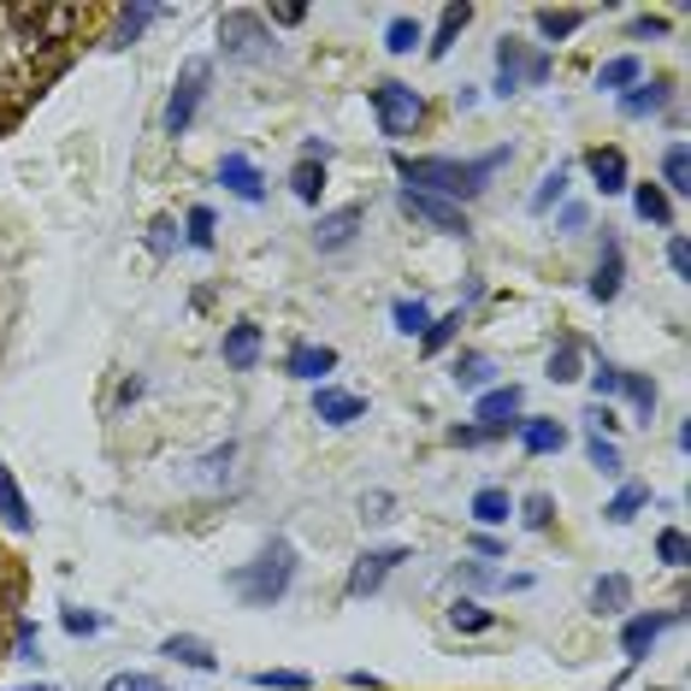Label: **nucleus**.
Segmentation results:
<instances>
[{
  "label": "nucleus",
  "mask_w": 691,
  "mask_h": 691,
  "mask_svg": "<svg viewBox=\"0 0 691 691\" xmlns=\"http://www.w3.org/2000/svg\"><path fill=\"white\" fill-rule=\"evenodd\" d=\"M503 166H509V148H491V154H479V160H408V154H396V178H402L408 189L456 201V207L473 201Z\"/></svg>",
  "instance_id": "f257e3e1"
},
{
  "label": "nucleus",
  "mask_w": 691,
  "mask_h": 691,
  "mask_svg": "<svg viewBox=\"0 0 691 691\" xmlns=\"http://www.w3.org/2000/svg\"><path fill=\"white\" fill-rule=\"evenodd\" d=\"M290 585H296V549H290L284 538H272L261 549V562H249V567H237L231 574V591L249 603V609H272Z\"/></svg>",
  "instance_id": "f03ea898"
},
{
  "label": "nucleus",
  "mask_w": 691,
  "mask_h": 691,
  "mask_svg": "<svg viewBox=\"0 0 691 691\" xmlns=\"http://www.w3.org/2000/svg\"><path fill=\"white\" fill-rule=\"evenodd\" d=\"M373 113H378V130L390 136V143H402V136H413V125L426 118V101L420 90H408V83H378L373 90Z\"/></svg>",
  "instance_id": "7ed1b4c3"
},
{
  "label": "nucleus",
  "mask_w": 691,
  "mask_h": 691,
  "mask_svg": "<svg viewBox=\"0 0 691 691\" xmlns=\"http://www.w3.org/2000/svg\"><path fill=\"white\" fill-rule=\"evenodd\" d=\"M219 42H224V60H272V30L261 12H224Z\"/></svg>",
  "instance_id": "20e7f679"
},
{
  "label": "nucleus",
  "mask_w": 691,
  "mask_h": 691,
  "mask_svg": "<svg viewBox=\"0 0 691 691\" xmlns=\"http://www.w3.org/2000/svg\"><path fill=\"white\" fill-rule=\"evenodd\" d=\"M207 72H213L207 60H189L184 65L178 90H171V101H166V136H184L189 125H196V107H201V95H207Z\"/></svg>",
  "instance_id": "39448f33"
},
{
  "label": "nucleus",
  "mask_w": 691,
  "mask_h": 691,
  "mask_svg": "<svg viewBox=\"0 0 691 691\" xmlns=\"http://www.w3.org/2000/svg\"><path fill=\"white\" fill-rule=\"evenodd\" d=\"M396 207H402L408 219L431 224V231H443V237H473V224H468V213H461L456 201H438V196H420V189H402V196H396Z\"/></svg>",
  "instance_id": "423d86ee"
},
{
  "label": "nucleus",
  "mask_w": 691,
  "mask_h": 691,
  "mask_svg": "<svg viewBox=\"0 0 691 691\" xmlns=\"http://www.w3.org/2000/svg\"><path fill=\"white\" fill-rule=\"evenodd\" d=\"M685 609H656V615H632L627 627H620V650H627V662H645L650 645L662 638L668 627H680Z\"/></svg>",
  "instance_id": "0eeeda50"
},
{
  "label": "nucleus",
  "mask_w": 691,
  "mask_h": 691,
  "mask_svg": "<svg viewBox=\"0 0 691 691\" xmlns=\"http://www.w3.org/2000/svg\"><path fill=\"white\" fill-rule=\"evenodd\" d=\"M360 224H367V207H360V201L337 207V213H325V219H320V231H314L320 254H337V249H349L355 237H360Z\"/></svg>",
  "instance_id": "6e6552de"
},
{
  "label": "nucleus",
  "mask_w": 691,
  "mask_h": 691,
  "mask_svg": "<svg viewBox=\"0 0 691 691\" xmlns=\"http://www.w3.org/2000/svg\"><path fill=\"white\" fill-rule=\"evenodd\" d=\"M514 413H521V385H496V390H479V402H473V420L485 426V431H503L514 426Z\"/></svg>",
  "instance_id": "1a4fd4ad"
},
{
  "label": "nucleus",
  "mask_w": 691,
  "mask_h": 691,
  "mask_svg": "<svg viewBox=\"0 0 691 691\" xmlns=\"http://www.w3.org/2000/svg\"><path fill=\"white\" fill-rule=\"evenodd\" d=\"M408 562V549L402 544H390V549H367V556L355 562V574H349V597H373L378 585H385L390 567H402Z\"/></svg>",
  "instance_id": "9d476101"
},
{
  "label": "nucleus",
  "mask_w": 691,
  "mask_h": 691,
  "mask_svg": "<svg viewBox=\"0 0 691 691\" xmlns=\"http://www.w3.org/2000/svg\"><path fill=\"white\" fill-rule=\"evenodd\" d=\"M219 184L231 189L237 201H266V178L254 171L249 154H224V160H219Z\"/></svg>",
  "instance_id": "9b49d317"
},
{
  "label": "nucleus",
  "mask_w": 691,
  "mask_h": 691,
  "mask_svg": "<svg viewBox=\"0 0 691 691\" xmlns=\"http://www.w3.org/2000/svg\"><path fill=\"white\" fill-rule=\"evenodd\" d=\"M314 413L325 426H355L360 413H367V396H355V390H332V385H320L314 390Z\"/></svg>",
  "instance_id": "f8f14e48"
},
{
  "label": "nucleus",
  "mask_w": 691,
  "mask_h": 691,
  "mask_svg": "<svg viewBox=\"0 0 691 691\" xmlns=\"http://www.w3.org/2000/svg\"><path fill=\"white\" fill-rule=\"evenodd\" d=\"M254 360H261V325H254V320H237L231 332H224V367L249 373Z\"/></svg>",
  "instance_id": "ddd939ff"
},
{
  "label": "nucleus",
  "mask_w": 691,
  "mask_h": 691,
  "mask_svg": "<svg viewBox=\"0 0 691 691\" xmlns=\"http://www.w3.org/2000/svg\"><path fill=\"white\" fill-rule=\"evenodd\" d=\"M585 166H591V178H597L603 196H620V189H627V154H620V148H591V154H585Z\"/></svg>",
  "instance_id": "4468645a"
},
{
  "label": "nucleus",
  "mask_w": 691,
  "mask_h": 691,
  "mask_svg": "<svg viewBox=\"0 0 691 691\" xmlns=\"http://www.w3.org/2000/svg\"><path fill=\"white\" fill-rule=\"evenodd\" d=\"M514 431H521L526 456H556V449L567 443V426L562 420H514Z\"/></svg>",
  "instance_id": "2eb2a0df"
},
{
  "label": "nucleus",
  "mask_w": 691,
  "mask_h": 691,
  "mask_svg": "<svg viewBox=\"0 0 691 691\" xmlns=\"http://www.w3.org/2000/svg\"><path fill=\"white\" fill-rule=\"evenodd\" d=\"M620 279H627V266H620V243H615V237H603V261L591 272V296L597 302H615L620 296Z\"/></svg>",
  "instance_id": "dca6fc26"
},
{
  "label": "nucleus",
  "mask_w": 691,
  "mask_h": 691,
  "mask_svg": "<svg viewBox=\"0 0 691 691\" xmlns=\"http://www.w3.org/2000/svg\"><path fill=\"white\" fill-rule=\"evenodd\" d=\"M521 83H526V48L514 36H503L496 42V95H514Z\"/></svg>",
  "instance_id": "f3484780"
},
{
  "label": "nucleus",
  "mask_w": 691,
  "mask_h": 691,
  "mask_svg": "<svg viewBox=\"0 0 691 691\" xmlns=\"http://www.w3.org/2000/svg\"><path fill=\"white\" fill-rule=\"evenodd\" d=\"M160 656H171V662H184V668H196V673H213L219 668V656L201 645V638H189V632H171L166 645H160Z\"/></svg>",
  "instance_id": "a211bd4d"
},
{
  "label": "nucleus",
  "mask_w": 691,
  "mask_h": 691,
  "mask_svg": "<svg viewBox=\"0 0 691 691\" xmlns=\"http://www.w3.org/2000/svg\"><path fill=\"white\" fill-rule=\"evenodd\" d=\"M662 107H668V83L662 77L632 83V90L620 95V113H627V118H650V113H662Z\"/></svg>",
  "instance_id": "6ab92c4d"
},
{
  "label": "nucleus",
  "mask_w": 691,
  "mask_h": 691,
  "mask_svg": "<svg viewBox=\"0 0 691 691\" xmlns=\"http://www.w3.org/2000/svg\"><path fill=\"white\" fill-rule=\"evenodd\" d=\"M284 367H290V378H320V373L337 367V349H325V343H296Z\"/></svg>",
  "instance_id": "aec40b11"
},
{
  "label": "nucleus",
  "mask_w": 691,
  "mask_h": 691,
  "mask_svg": "<svg viewBox=\"0 0 691 691\" xmlns=\"http://www.w3.org/2000/svg\"><path fill=\"white\" fill-rule=\"evenodd\" d=\"M0 526H12V532H30V509H24V491H19V479L7 473V461H0Z\"/></svg>",
  "instance_id": "412c9836"
},
{
  "label": "nucleus",
  "mask_w": 691,
  "mask_h": 691,
  "mask_svg": "<svg viewBox=\"0 0 691 691\" xmlns=\"http://www.w3.org/2000/svg\"><path fill=\"white\" fill-rule=\"evenodd\" d=\"M632 603V579L627 574H603L597 585H591V609L597 615H620Z\"/></svg>",
  "instance_id": "4be33fe9"
},
{
  "label": "nucleus",
  "mask_w": 691,
  "mask_h": 691,
  "mask_svg": "<svg viewBox=\"0 0 691 691\" xmlns=\"http://www.w3.org/2000/svg\"><path fill=\"white\" fill-rule=\"evenodd\" d=\"M632 83H645V65H638V54H620V60H609L597 72V90H615V95H627Z\"/></svg>",
  "instance_id": "5701e85b"
},
{
  "label": "nucleus",
  "mask_w": 691,
  "mask_h": 691,
  "mask_svg": "<svg viewBox=\"0 0 691 691\" xmlns=\"http://www.w3.org/2000/svg\"><path fill=\"white\" fill-rule=\"evenodd\" d=\"M509 514H514V503H509V491H503V485L473 491V521H479V526H503Z\"/></svg>",
  "instance_id": "b1692460"
},
{
  "label": "nucleus",
  "mask_w": 691,
  "mask_h": 691,
  "mask_svg": "<svg viewBox=\"0 0 691 691\" xmlns=\"http://www.w3.org/2000/svg\"><path fill=\"white\" fill-rule=\"evenodd\" d=\"M632 207H638V219H650V224H668L673 219V201H668L662 184H638L632 189Z\"/></svg>",
  "instance_id": "393cba45"
},
{
  "label": "nucleus",
  "mask_w": 691,
  "mask_h": 691,
  "mask_svg": "<svg viewBox=\"0 0 691 691\" xmlns=\"http://www.w3.org/2000/svg\"><path fill=\"white\" fill-rule=\"evenodd\" d=\"M662 184H668V196H691V160H685V143H668V154H662Z\"/></svg>",
  "instance_id": "a878e982"
},
{
  "label": "nucleus",
  "mask_w": 691,
  "mask_h": 691,
  "mask_svg": "<svg viewBox=\"0 0 691 691\" xmlns=\"http://www.w3.org/2000/svg\"><path fill=\"white\" fill-rule=\"evenodd\" d=\"M290 189H296V201L320 207V196H325V166H320V160H296V171H290Z\"/></svg>",
  "instance_id": "bb28decb"
},
{
  "label": "nucleus",
  "mask_w": 691,
  "mask_h": 691,
  "mask_svg": "<svg viewBox=\"0 0 691 691\" xmlns=\"http://www.w3.org/2000/svg\"><path fill=\"white\" fill-rule=\"evenodd\" d=\"M468 19H473V7H443V24H438V36H431V60H443L449 48H456V36L468 30Z\"/></svg>",
  "instance_id": "cd10ccee"
},
{
  "label": "nucleus",
  "mask_w": 691,
  "mask_h": 691,
  "mask_svg": "<svg viewBox=\"0 0 691 691\" xmlns=\"http://www.w3.org/2000/svg\"><path fill=\"white\" fill-rule=\"evenodd\" d=\"M491 378H496L491 355H456V385H461V390H485Z\"/></svg>",
  "instance_id": "c85d7f7f"
},
{
  "label": "nucleus",
  "mask_w": 691,
  "mask_h": 691,
  "mask_svg": "<svg viewBox=\"0 0 691 691\" xmlns=\"http://www.w3.org/2000/svg\"><path fill=\"white\" fill-rule=\"evenodd\" d=\"M645 503H650V491H645V485H627V491H620L609 509H603V521H609V526H627V521H632V514L645 509Z\"/></svg>",
  "instance_id": "c756f323"
},
{
  "label": "nucleus",
  "mask_w": 691,
  "mask_h": 691,
  "mask_svg": "<svg viewBox=\"0 0 691 691\" xmlns=\"http://www.w3.org/2000/svg\"><path fill=\"white\" fill-rule=\"evenodd\" d=\"M154 19H166V7H125L118 12V42H136Z\"/></svg>",
  "instance_id": "7c9ffc66"
},
{
  "label": "nucleus",
  "mask_w": 691,
  "mask_h": 691,
  "mask_svg": "<svg viewBox=\"0 0 691 691\" xmlns=\"http://www.w3.org/2000/svg\"><path fill=\"white\" fill-rule=\"evenodd\" d=\"M390 320H396V332H408V337H426V325H431V307H426V302H396V307H390Z\"/></svg>",
  "instance_id": "2f4dec72"
},
{
  "label": "nucleus",
  "mask_w": 691,
  "mask_h": 691,
  "mask_svg": "<svg viewBox=\"0 0 691 691\" xmlns=\"http://www.w3.org/2000/svg\"><path fill=\"white\" fill-rule=\"evenodd\" d=\"M620 390L632 396L638 420H650V408H656V378H645V373H620Z\"/></svg>",
  "instance_id": "473e14b6"
},
{
  "label": "nucleus",
  "mask_w": 691,
  "mask_h": 691,
  "mask_svg": "<svg viewBox=\"0 0 691 691\" xmlns=\"http://www.w3.org/2000/svg\"><path fill=\"white\" fill-rule=\"evenodd\" d=\"M254 685H261V691H307L314 680L296 673V668H261V673H254Z\"/></svg>",
  "instance_id": "72a5a7b5"
},
{
  "label": "nucleus",
  "mask_w": 691,
  "mask_h": 691,
  "mask_svg": "<svg viewBox=\"0 0 691 691\" xmlns=\"http://www.w3.org/2000/svg\"><path fill=\"white\" fill-rule=\"evenodd\" d=\"M585 24V12H556V7H544L538 12V30H544V36L549 42H562V36H574V30Z\"/></svg>",
  "instance_id": "f704fd0d"
},
{
  "label": "nucleus",
  "mask_w": 691,
  "mask_h": 691,
  "mask_svg": "<svg viewBox=\"0 0 691 691\" xmlns=\"http://www.w3.org/2000/svg\"><path fill=\"white\" fill-rule=\"evenodd\" d=\"M456 332H461V307H456V314H443V320H431L426 325V355H438V349H449V343H456Z\"/></svg>",
  "instance_id": "c9c22d12"
},
{
  "label": "nucleus",
  "mask_w": 691,
  "mask_h": 691,
  "mask_svg": "<svg viewBox=\"0 0 691 691\" xmlns=\"http://www.w3.org/2000/svg\"><path fill=\"white\" fill-rule=\"evenodd\" d=\"M549 378H556V385L579 378V343H574V337H562V343H556V355H549Z\"/></svg>",
  "instance_id": "e433bc0d"
},
{
  "label": "nucleus",
  "mask_w": 691,
  "mask_h": 691,
  "mask_svg": "<svg viewBox=\"0 0 691 691\" xmlns=\"http://www.w3.org/2000/svg\"><path fill=\"white\" fill-rule=\"evenodd\" d=\"M567 196V166H556V171H544V184H538V196H532V213H549Z\"/></svg>",
  "instance_id": "4c0bfd02"
},
{
  "label": "nucleus",
  "mask_w": 691,
  "mask_h": 691,
  "mask_svg": "<svg viewBox=\"0 0 691 691\" xmlns=\"http://www.w3.org/2000/svg\"><path fill=\"white\" fill-rule=\"evenodd\" d=\"M521 521H526L532 532H549V526H556V503H549L544 491H532L526 503H521Z\"/></svg>",
  "instance_id": "58836bf2"
},
{
  "label": "nucleus",
  "mask_w": 691,
  "mask_h": 691,
  "mask_svg": "<svg viewBox=\"0 0 691 691\" xmlns=\"http://www.w3.org/2000/svg\"><path fill=\"white\" fill-rule=\"evenodd\" d=\"M420 42H426V36H420V24H413V19H390V30H385V48H390V54H413Z\"/></svg>",
  "instance_id": "ea45409f"
},
{
  "label": "nucleus",
  "mask_w": 691,
  "mask_h": 691,
  "mask_svg": "<svg viewBox=\"0 0 691 691\" xmlns=\"http://www.w3.org/2000/svg\"><path fill=\"white\" fill-rule=\"evenodd\" d=\"M449 620H456V632H491V609H479V603H456V609H449Z\"/></svg>",
  "instance_id": "a19ab883"
},
{
  "label": "nucleus",
  "mask_w": 691,
  "mask_h": 691,
  "mask_svg": "<svg viewBox=\"0 0 691 691\" xmlns=\"http://www.w3.org/2000/svg\"><path fill=\"white\" fill-rule=\"evenodd\" d=\"M189 249H213V207H189Z\"/></svg>",
  "instance_id": "79ce46f5"
},
{
  "label": "nucleus",
  "mask_w": 691,
  "mask_h": 691,
  "mask_svg": "<svg viewBox=\"0 0 691 691\" xmlns=\"http://www.w3.org/2000/svg\"><path fill=\"white\" fill-rule=\"evenodd\" d=\"M585 456H591V468L597 473H620V449L603 438V431H591V443H585Z\"/></svg>",
  "instance_id": "37998d69"
},
{
  "label": "nucleus",
  "mask_w": 691,
  "mask_h": 691,
  "mask_svg": "<svg viewBox=\"0 0 691 691\" xmlns=\"http://www.w3.org/2000/svg\"><path fill=\"white\" fill-rule=\"evenodd\" d=\"M656 556H662L668 567H685V562H691V544H685V532H673V526H668L662 538H656Z\"/></svg>",
  "instance_id": "c03bdc74"
},
{
  "label": "nucleus",
  "mask_w": 691,
  "mask_h": 691,
  "mask_svg": "<svg viewBox=\"0 0 691 691\" xmlns=\"http://www.w3.org/2000/svg\"><path fill=\"white\" fill-rule=\"evenodd\" d=\"M148 249H154V254H171V249H178V224H171V219H154V224H148Z\"/></svg>",
  "instance_id": "a18cd8bd"
},
{
  "label": "nucleus",
  "mask_w": 691,
  "mask_h": 691,
  "mask_svg": "<svg viewBox=\"0 0 691 691\" xmlns=\"http://www.w3.org/2000/svg\"><path fill=\"white\" fill-rule=\"evenodd\" d=\"M591 390H597V402H609V396H620V367H609V360H603V367L591 373Z\"/></svg>",
  "instance_id": "49530a36"
},
{
  "label": "nucleus",
  "mask_w": 691,
  "mask_h": 691,
  "mask_svg": "<svg viewBox=\"0 0 691 691\" xmlns=\"http://www.w3.org/2000/svg\"><path fill=\"white\" fill-rule=\"evenodd\" d=\"M491 438H496V431H485V426H449V443H456V449H479Z\"/></svg>",
  "instance_id": "de8ad7c7"
},
{
  "label": "nucleus",
  "mask_w": 691,
  "mask_h": 691,
  "mask_svg": "<svg viewBox=\"0 0 691 691\" xmlns=\"http://www.w3.org/2000/svg\"><path fill=\"white\" fill-rule=\"evenodd\" d=\"M668 266H673V279H691V249H685V237H668Z\"/></svg>",
  "instance_id": "09e8293b"
},
{
  "label": "nucleus",
  "mask_w": 691,
  "mask_h": 691,
  "mask_svg": "<svg viewBox=\"0 0 691 691\" xmlns=\"http://www.w3.org/2000/svg\"><path fill=\"white\" fill-rule=\"evenodd\" d=\"M65 632H72V638H90V632H101V615H83V609H65Z\"/></svg>",
  "instance_id": "8fccbe9b"
},
{
  "label": "nucleus",
  "mask_w": 691,
  "mask_h": 691,
  "mask_svg": "<svg viewBox=\"0 0 691 691\" xmlns=\"http://www.w3.org/2000/svg\"><path fill=\"white\" fill-rule=\"evenodd\" d=\"M107 691H166V685L154 680V673H118V680H113Z\"/></svg>",
  "instance_id": "3c124183"
},
{
  "label": "nucleus",
  "mask_w": 691,
  "mask_h": 691,
  "mask_svg": "<svg viewBox=\"0 0 691 691\" xmlns=\"http://www.w3.org/2000/svg\"><path fill=\"white\" fill-rule=\"evenodd\" d=\"M12 662H36V627H19V645H12Z\"/></svg>",
  "instance_id": "603ef678"
},
{
  "label": "nucleus",
  "mask_w": 691,
  "mask_h": 691,
  "mask_svg": "<svg viewBox=\"0 0 691 691\" xmlns=\"http://www.w3.org/2000/svg\"><path fill=\"white\" fill-rule=\"evenodd\" d=\"M585 420H591L597 431H615V426H620V413H615L609 402H591V408H585Z\"/></svg>",
  "instance_id": "864d4df0"
},
{
  "label": "nucleus",
  "mask_w": 691,
  "mask_h": 691,
  "mask_svg": "<svg viewBox=\"0 0 691 691\" xmlns=\"http://www.w3.org/2000/svg\"><path fill=\"white\" fill-rule=\"evenodd\" d=\"M302 19H307V7H296V0H284V7H272V19H266V24H284V30H290V24H302Z\"/></svg>",
  "instance_id": "5fc2aeb1"
},
{
  "label": "nucleus",
  "mask_w": 691,
  "mask_h": 691,
  "mask_svg": "<svg viewBox=\"0 0 691 691\" xmlns=\"http://www.w3.org/2000/svg\"><path fill=\"white\" fill-rule=\"evenodd\" d=\"M632 36H668V19H650L645 12V19H632Z\"/></svg>",
  "instance_id": "6e6d98bb"
},
{
  "label": "nucleus",
  "mask_w": 691,
  "mask_h": 691,
  "mask_svg": "<svg viewBox=\"0 0 691 691\" xmlns=\"http://www.w3.org/2000/svg\"><path fill=\"white\" fill-rule=\"evenodd\" d=\"M562 231H567V237L585 231V207H562Z\"/></svg>",
  "instance_id": "4d7b16f0"
},
{
  "label": "nucleus",
  "mask_w": 691,
  "mask_h": 691,
  "mask_svg": "<svg viewBox=\"0 0 691 691\" xmlns=\"http://www.w3.org/2000/svg\"><path fill=\"white\" fill-rule=\"evenodd\" d=\"M461 579H468V585H496V574H491V567H473V562L461 567Z\"/></svg>",
  "instance_id": "13d9d810"
},
{
  "label": "nucleus",
  "mask_w": 691,
  "mask_h": 691,
  "mask_svg": "<svg viewBox=\"0 0 691 691\" xmlns=\"http://www.w3.org/2000/svg\"><path fill=\"white\" fill-rule=\"evenodd\" d=\"M544 77H549V60L532 54V60H526V83H544Z\"/></svg>",
  "instance_id": "bf43d9fd"
},
{
  "label": "nucleus",
  "mask_w": 691,
  "mask_h": 691,
  "mask_svg": "<svg viewBox=\"0 0 691 691\" xmlns=\"http://www.w3.org/2000/svg\"><path fill=\"white\" fill-rule=\"evenodd\" d=\"M136 396H143V378H125V385H118V408H130Z\"/></svg>",
  "instance_id": "052dcab7"
},
{
  "label": "nucleus",
  "mask_w": 691,
  "mask_h": 691,
  "mask_svg": "<svg viewBox=\"0 0 691 691\" xmlns=\"http://www.w3.org/2000/svg\"><path fill=\"white\" fill-rule=\"evenodd\" d=\"M349 685H355V691H378V680H373L367 668H355V673H349Z\"/></svg>",
  "instance_id": "680f3d73"
},
{
  "label": "nucleus",
  "mask_w": 691,
  "mask_h": 691,
  "mask_svg": "<svg viewBox=\"0 0 691 691\" xmlns=\"http://www.w3.org/2000/svg\"><path fill=\"white\" fill-rule=\"evenodd\" d=\"M24 691H54V685H24Z\"/></svg>",
  "instance_id": "e2e57ef3"
}]
</instances>
